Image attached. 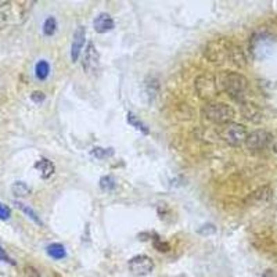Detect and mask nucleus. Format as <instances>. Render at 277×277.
Here are the masks:
<instances>
[{"label": "nucleus", "instance_id": "nucleus-1", "mask_svg": "<svg viewBox=\"0 0 277 277\" xmlns=\"http://www.w3.org/2000/svg\"><path fill=\"white\" fill-rule=\"evenodd\" d=\"M218 87L238 103H244V97L248 92V79L240 72L223 71L218 76Z\"/></svg>", "mask_w": 277, "mask_h": 277}, {"label": "nucleus", "instance_id": "nucleus-2", "mask_svg": "<svg viewBox=\"0 0 277 277\" xmlns=\"http://www.w3.org/2000/svg\"><path fill=\"white\" fill-rule=\"evenodd\" d=\"M201 115L214 124L226 125L234 119L236 111L233 110L231 105L226 103H206L201 108Z\"/></svg>", "mask_w": 277, "mask_h": 277}, {"label": "nucleus", "instance_id": "nucleus-3", "mask_svg": "<svg viewBox=\"0 0 277 277\" xmlns=\"http://www.w3.org/2000/svg\"><path fill=\"white\" fill-rule=\"evenodd\" d=\"M194 87H196V92L200 99L202 100H212L214 97L218 96L219 93V87H218V82L216 78L211 74H202L200 75L196 82H194Z\"/></svg>", "mask_w": 277, "mask_h": 277}, {"label": "nucleus", "instance_id": "nucleus-4", "mask_svg": "<svg viewBox=\"0 0 277 277\" xmlns=\"http://www.w3.org/2000/svg\"><path fill=\"white\" fill-rule=\"evenodd\" d=\"M219 136L230 146L238 147L243 143H246L248 133H247L246 126L236 124V122H230V124H226V125H223L221 127Z\"/></svg>", "mask_w": 277, "mask_h": 277}, {"label": "nucleus", "instance_id": "nucleus-5", "mask_svg": "<svg viewBox=\"0 0 277 277\" xmlns=\"http://www.w3.org/2000/svg\"><path fill=\"white\" fill-rule=\"evenodd\" d=\"M231 43L226 39H215L209 42L205 46L204 54L211 63H223L226 58H229Z\"/></svg>", "mask_w": 277, "mask_h": 277}, {"label": "nucleus", "instance_id": "nucleus-6", "mask_svg": "<svg viewBox=\"0 0 277 277\" xmlns=\"http://www.w3.org/2000/svg\"><path fill=\"white\" fill-rule=\"evenodd\" d=\"M82 67L87 75H96L100 70V53L95 46V43H92V42H89L85 49Z\"/></svg>", "mask_w": 277, "mask_h": 277}, {"label": "nucleus", "instance_id": "nucleus-7", "mask_svg": "<svg viewBox=\"0 0 277 277\" xmlns=\"http://www.w3.org/2000/svg\"><path fill=\"white\" fill-rule=\"evenodd\" d=\"M273 140V136L268 130H255L252 133L247 136L246 146L248 150L251 151H262L265 150Z\"/></svg>", "mask_w": 277, "mask_h": 277}, {"label": "nucleus", "instance_id": "nucleus-8", "mask_svg": "<svg viewBox=\"0 0 277 277\" xmlns=\"http://www.w3.org/2000/svg\"><path fill=\"white\" fill-rule=\"evenodd\" d=\"M129 270L137 277L149 276L154 270V262L147 255H136L129 261Z\"/></svg>", "mask_w": 277, "mask_h": 277}, {"label": "nucleus", "instance_id": "nucleus-9", "mask_svg": "<svg viewBox=\"0 0 277 277\" xmlns=\"http://www.w3.org/2000/svg\"><path fill=\"white\" fill-rule=\"evenodd\" d=\"M159 93V80L157 76H152L149 75L144 82H143L142 86V97L144 99L146 103H152L155 100V97Z\"/></svg>", "mask_w": 277, "mask_h": 277}, {"label": "nucleus", "instance_id": "nucleus-10", "mask_svg": "<svg viewBox=\"0 0 277 277\" xmlns=\"http://www.w3.org/2000/svg\"><path fill=\"white\" fill-rule=\"evenodd\" d=\"M85 40H86V26L79 25L74 32V40H72L71 46V60L74 63L78 61L80 51L85 46Z\"/></svg>", "mask_w": 277, "mask_h": 277}, {"label": "nucleus", "instance_id": "nucleus-11", "mask_svg": "<svg viewBox=\"0 0 277 277\" xmlns=\"http://www.w3.org/2000/svg\"><path fill=\"white\" fill-rule=\"evenodd\" d=\"M93 28L97 33H107V32L112 31L115 28V23H114V20L110 14L100 13L93 21Z\"/></svg>", "mask_w": 277, "mask_h": 277}, {"label": "nucleus", "instance_id": "nucleus-12", "mask_svg": "<svg viewBox=\"0 0 277 277\" xmlns=\"http://www.w3.org/2000/svg\"><path fill=\"white\" fill-rule=\"evenodd\" d=\"M35 169L39 172L42 179H50L55 172L54 164L48 158H40L39 161L35 162Z\"/></svg>", "mask_w": 277, "mask_h": 277}, {"label": "nucleus", "instance_id": "nucleus-13", "mask_svg": "<svg viewBox=\"0 0 277 277\" xmlns=\"http://www.w3.org/2000/svg\"><path fill=\"white\" fill-rule=\"evenodd\" d=\"M46 252H48V255L50 256V258L57 259V261L64 259V258L67 256L65 247H64L63 244H60V243H53V244L48 246V248H46Z\"/></svg>", "mask_w": 277, "mask_h": 277}, {"label": "nucleus", "instance_id": "nucleus-14", "mask_svg": "<svg viewBox=\"0 0 277 277\" xmlns=\"http://www.w3.org/2000/svg\"><path fill=\"white\" fill-rule=\"evenodd\" d=\"M126 119H127V124H129V125H132V126L135 127L136 130L142 132L143 135H149V133H150V129H149V126H147V125L143 122V121H140L139 117H136L133 112H127Z\"/></svg>", "mask_w": 277, "mask_h": 277}, {"label": "nucleus", "instance_id": "nucleus-15", "mask_svg": "<svg viewBox=\"0 0 277 277\" xmlns=\"http://www.w3.org/2000/svg\"><path fill=\"white\" fill-rule=\"evenodd\" d=\"M35 75L39 80H46L50 75V64L46 60H40L35 65Z\"/></svg>", "mask_w": 277, "mask_h": 277}, {"label": "nucleus", "instance_id": "nucleus-16", "mask_svg": "<svg viewBox=\"0 0 277 277\" xmlns=\"http://www.w3.org/2000/svg\"><path fill=\"white\" fill-rule=\"evenodd\" d=\"M14 205H16L18 209H21V211H23V212H24V214L26 215V216H28L29 219H32V221L35 222L36 225H39V226H42V225H43V222L40 221V218L38 216V214H36V212H35V211L32 209L31 206L25 205V204H23V202H18V201H16V202H14Z\"/></svg>", "mask_w": 277, "mask_h": 277}, {"label": "nucleus", "instance_id": "nucleus-17", "mask_svg": "<svg viewBox=\"0 0 277 277\" xmlns=\"http://www.w3.org/2000/svg\"><path fill=\"white\" fill-rule=\"evenodd\" d=\"M11 191L16 197H26L31 194V189L25 182H16L11 186Z\"/></svg>", "mask_w": 277, "mask_h": 277}, {"label": "nucleus", "instance_id": "nucleus-18", "mask_svg": "<svg viewBox=\"0 0 277 277\" xmlns=\"http://www.w3.org/2000/svg\"><path fill=\"white\" fill-rule=\"evenodd\" d=\"M100 189L105 193H110V191L115 190V187H117V180L111 176V175H107V176H103L101 179H100Z\"/></svg>", "mask_w": 277, "mask_h": 277}, {"label": "nucleus", "instance_id": "nucleus-19", "mask_svg": "<svg viewBox=\"0 0 277 277\" xmlns=\"http://www.w3.org/2000/svg\"><path fill=\"white\" fill-rule=\"evenodd\" d=\"M90 155L97 159H107L114 155V149H104V147H95L90 151Z\"/></svg>", "mask_w": 277, "mask_h": 277}, {"label": "nucleus", "instance_id": "nucleus-20", "mask_svg": "<svg viewBox=\"0 0 277 277\" xmlns=\"http://www.w3.org/2000/svg\"><path fill=\"white\" fill-rule=\"evenodd\" d=\"M57 31V20L54 17H48L43 23V33L45 36H53Z\"/></svg>", "mask_w": 277, "mask_h": 277}, {"label": "nucleus", "instance_id": "nucleus-21", "mask_svg": "<svg viewBox=\"0 0 277 277\" xmlns=\"http://www.w3.org/2000/svg\"><path fill=\"white\" fill-rule=\"evenodd\" d=\"M270 196H272V191H270L269 187H262L259 190L253 191L252 194H251V197H250V200L252 198V201H265V200H268Z\"/></svg>", "mask_w": 277, "mask_h": 277}, {"label": "nucleus", "instance_id": "nucleus-22", "mask_svg": "<svg viewBox=\"0 0 277 277\" xmlns=\"http://www.w3.org/2000/svg\"><path fill=\"white\" fill-rule=\"evenodd\" d=\"M154 248L159 251V252H168L169 250H171V246L165 243V241H162L161 238H154Z\"/></svg>", "mask_w": 277, "mask_h": 277}, {"label": "nucleus", "instance_id": "nucleus-23", "mask_svg": "<svg viewBox=\"0 0 277 277\" xmlns=\"http://www.w3.org/2000/svg\"><path fill=\"white\" fill-rule=\"evenodd\" d=\"M216 229H215L214 225H211V223H208V225H202L200 229H198V233L200 234H202V236H209V234H214Z\"/></svg>", "mask_w": 277, "mask_h": 277}, {"label": "nucleus", "instance_id": "nucleus-24", "mask_svg": "<svg viewBox=\"0 0 277 277\" xmlns=\"http://www.w3.org/2000/svg\"><path fill=\"white\" fill-rule=\"evenodd\" d=\"M31 100L35 104L43 103V101L46 100V95H45L43 92H40V90H35V92L31 95Z\"/></svg>", "mask_w": 277, "mask_h": 277}, {"label": "nucleus", "instance_id": "nucleus-25", "mask_svg": "<svg viewBox=\"0 0 277 277\" xmlns=\"http://www.w3.org/2000/svg\"><path fill=\"white\" fill-rule=\"evenodd\" d=\"M11 216V209L7 205L0 202V221H7Z\"/></svg>", "mask_w": 277, "mask_h": 277}, {"label": "nucleus", "instance_id": "nucleus-26", "mask_svg": "<svg viewBox=\"0 0 277 277\" xmlns=\"http://www.w3.org/2000/svg\"><path fill=\"white\" fill-rule=\"evenodd\" d=\"M0 262H6V263H10V265H16V262L8 256L6 251L1 248V246H0Z\"/></svg>", "mask_w": 277, "mask_h": 277}, {"label": "nucleus", "instance_id": "nucleus-27", "mask_svg": "<svg viewBox=\"0 0 277 277\" xmlns=\"http://www.w3.org/2000/svg\"><path fill=\"white\" fill-rule=\"evenodd\" d=\"M25 270H26V275H28L29 277H40V275L38 273V270H35L33 268H31V266H29V268H26Z\"/></svg>", "mask_w": 277, "mask_h": 277}, {"label": "nucleus", "instance_id": "nucleus-28", "mask_svg": "<svg viewBox=\"0 0 277 277\" xmlns=\"http://www.w3.org/2000/svg\"><path fill=\"white\" fill-rule=\"evenodd\" d=\"M273 150H275V151H276V152H277V144H275V147H273Z\"/></svg>", "mask_w": 277, "mask_h": 277}]
</instances>
